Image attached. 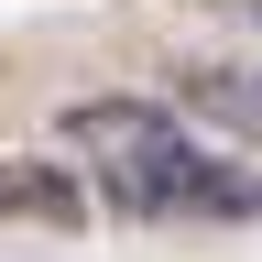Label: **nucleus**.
Instances as JSON below:
<instances>
[{"mask_svg": "<svg viewBox=\"0 0 262 262\" xmlns=\"http://www.w3.org/2000/svg\"><path fill=\"white\" fill-rule=\"evenodd\" d=\"M66 153H77L131 219H241V208H262V175L219 164L175 110H153V98H77V110H66Z\"/></svg>", "mask_w": 262, "mask_h": 262, "instance_id": "obj_1", "label": "nucleus"}, {"mask_svg": "<svg viewBox=\"0 0 262 262\" xmlns=\"http://www.w3.org/2000/svg\"><path fill=\"white\" fill-rule=\"evenodd\" d=\"M0 219L11 229H88V175L55 153H0Z\"/></svg>", "mask_w": 262, "mask_h": 262, "instance_id": "obj_2", "label": "nucleus"}, {"mask_svg": "<svg viewBox=\"0 0 262 262\" xmlns=\"http://www.w3.org/2000/svg\"><path fill=\"white\" fill-rule=\"evenodd\" d=\"M175 98H186L196 120H219L229 142H262V66H186Z\"/></svg>", "mask_w": 262, "mask_h": 262, "instance_id": "obj_3", "label": "nucleus"}]
</instances>
